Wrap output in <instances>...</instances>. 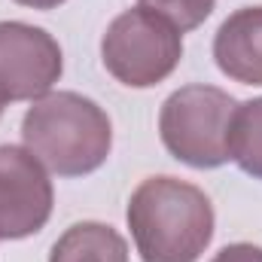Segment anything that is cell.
Segmentation results:
<instances>
[{
    "mask_svg": "<svg viewBox=\"0 0 262 262\" xmlns=\"http://www.w3.org/2000/svg\"><path fill=\"white\" fill-rule=\"evenodd\" d=\"M131 238L143 262H198L213 238V204L177 177H149L131 192Z\"/></svg>",
    "mask_w": 262,
    "mask_h": 262,
    "instance_id": "cell-1",
    "label": "cell"
},
{
    "mask_svg": "<svg viewBox=\"0 0 262 262\" xmlns=\"http://www.w3.org/2000/svg\"><path fill=\"white\" fill-rule=\"evenodd\" d=\"M25 146L58 177L98 171L113 146L110 116L76 92H49L21 119Z\"/></svg>",
    "mask_w": 262,
    "mask_h": 262,
    "instance_id": "cell-2",
    "label": "cell"
},
{
    "mask_svg": "<svg viewBox=\"0 0 262 262\" xmlns=\"http://www.w3.org/2000/svg\"><path fill=\"white\" fill-rule=\"evenodd\" d=\"M235 98L216 85H183L162 104L159 134L165 149L192 168H220L229 162V125Z\"/></svg>",
    "mask_w": 262,
    "mask_h": 262,
    "instance_id": "cell-3",
    "label": "cell"
},
{
    "mask_svg": "<svg viewBox=\"0 0 262 262\" xmlns=\"http://www.w3.org/2000/svg\"><path fill=\"white\" fill-rule=\"evenodd\" d=\"M110 76L128 89H152L168 79L183 58V34L162 15L134 6L116 15L101 40Z\"/></svg>",
    "mask_w": 262,
    "mask_h": 262,
    "instance_id": "cell-4",
    "label": "cell"
},
{
    "mask_svg": "<svg viewBox=\"0 0 262 262\" xmlns=\"http://www.w3.org/2000/svg\"><path fill=\"white\" fill-rule=\"evenodd\" d=\"M58 40L25 21H0V104L37 101L61 79Z\"/></svg>",
    "mask_w": 262,
    "mask_h": 262,
    "instance_id": "cell-5",
    "label": "cell"
},
{
    "mask_svg": "<svg viewBox=\"0 0 262 262\" xmlns=\"http://www.w3.org/2000/svg\"><path fill=\"white\" fill-rule=\"evenodd\" d=\"M52 180L28 146H0V238L21 241L37 235L52 216Z\"/></svg>",
    "mask_w": 262,
    "mask_h": 262,
    "instance_id": "cell-6",
    "label": "cell"
},
{
    "mask_svg": "<svg viewBox=\"0 0 262 262\" xmlns=\"http://www.w3.org/2000/svg\"><path fill=\"white\" fill-rule=\"evenodd\" d=\"M213 58L229 79L262 85V6H244L220 25Z\"/></svg>",
    "mask_w": 262,
    "mask_h": 262,
    "instance_id": "cell-7",
    "label": "cell"
},
{
    "mask_svg": "<svg viewBox=\"0 0 262 262\" xmlns=\"http://www.w3.org/2000/svg\"><path fill=\"white\" fill-rule=\"evenodd\" d=\"M49 262H128L125 238L107 223H76L52 244Z\"/></svg>",
    "mask_w": 262,
    "mask_h": 262,
    "instance_id": "cell-8",
    "label": "cell"
},
{
    "mask_svg": "<svg viewBox=\"0 0 262 262\" xmlns=\"http://www.w3.org/2000/svg\"><path fill=\"white\" fill-rule=\"evenodd\" d=\"M229 159L253 180H262V98L235 107L229 125Z\"/></svg>",
    "mask_w": 262,
    "mask_h": 262,
    "instance_id": "cell-9",
    "label": "cell"
},
{
    "mask_svg": "<svg viewBox=\"0 0 262 262\" xmlns=\"http://www.w3.org/2000/svg\"><path fill=\"white\" fill-rule=\"evenodd\" d=\"M213 3L216 0H140L137 6L162 15L180 34H186V31H195L198 25H204V18L213 12Z\"/></svg>",
    "mask_w": 262,
    "mask_h": 262,
    "instance_id": "cell-10",
    "label": "cell"
},
{
    "mask_svg": "<svg viewBox=\"0 0 262 262\" xmlns=\"http://www.w3.org/2000/svg\"><path fill=\"white\" fill-rule=\"evenodd\" d=\"M210 262H262V247H256V244H229Z\"/></svg>",
    "mask_w": 262,
    "mask_h": 262,
    "instance_id": "cell-11",
    "label": "cell"
},
{
    "mask_svg": "<svg viewBox=\"0 0 262 262\" xmlns=\"http://www.w3.org/2000/svg\"><path fill=\"white\" fill-rule=\"evenodd\" d=\"M15 3L31 6V9H55V6H61L64 0H15Z\"/></svg>",
    "mask_w": 262,
    "mask_h": 262,
    "instance_id": "cell-12",
    "label": "cell"
},
{
    "mask_svg": "<svg viewBox=\"0 0 262 262\" xmlns=\"http://www.w3.org/2000/svg\"><path fill=\"white\" fill-rule=\"evenodd\" d=\"M0 116H3V104H0Z\"/></svg>",
    "mask_w": 262,
    "mask_h": 262,
    "instance_id": "cell-13",
    "label": "cell"
}]
</instances>
